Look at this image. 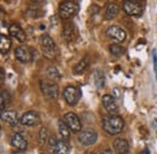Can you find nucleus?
<instances>
[{
	"instance_id": "1",
	"label": "nucleus",
	"mask_w": 157,
	"mask_h": 154,
	"mask_svg": "<svg viewBox=\"0 0 157 154\" xmlns=\"http://www.w3.org/2000/svg\"><path fill=\"white\" fill-rule=\"evenodd\" d=\"M101 128L109 135H117L124 128V120L118 116L108 114L101 119Z\"/></svg>"
},
{
	"instance_id": "2",
	"label": "nucleus",
	"mask_w": 157,
	"mask_h": 154,
	"mask_svg": "<svg viewBox=\"0 0 157 154\" xmlns=\"http://www.w3.org/2000/svg\"><path fill=\"white\" fill-rule=\"evenodd\" d=\"M40 41H41V47H42V52H44V55H45L47 58L56 57L55 55L57 54L58 50H57V45H56V43L52 40V38H51L50 35L45 34V35L41 37Z\"/></svg>"
},
{
	"instance_id": "3",
	"label": "nucleus",
	"mask_w": 157,
	"mask_h": 154,
	"mask_svg": "<svg viewBox=\"0 0 157 154\" xmlns=\"http://www.w3.org/2000/svg\"><path fill=\"white\" fill-rule=\"evenodd\" d=\"M78 12V2L74 1H64L59 5V15L63 19H69L74 17Z\"/></svg>"
},
{
	"instance_id": "4",
	"label": "nucleus",
	"mask_w": 157,
	"mask_h": 154,
	"mask_svg": "<svg viewBox=\"0 0 157 154\" xmlns=\"http://www.w3.org/2000/svg\"><path fill=\"white\" fill-rule=\"evenodd\" d=\"M63 97L65 99V102L69 104V106H76L78 102L80 101V97H81V91L80 89L76 86H73V85H68L64 91H63Z\"/></svg>"
},
{
	"instance_id": "5",
	"label": "nucleus",
	"mask_w": 157,
	"mask_h": 154,
	"mask_svg": "<svg viewBox=\"0 0 157 154\" xmlns=\"http://www.w3.org/2000/svg\"><path fill=\"white\" fill-rule=\"evenodd\" d=\"M40 89L42 95L47 98L56 99L58 97V85L50 80H41L40 81Z\"/></svg>"
},
{
	"instance_id": "6",
	"label": "nucleus",
	"mask_w": 157,
	"mask_h": 154,
	"mask_svg": "<svg viewBox=\"0 0 157 154\" xmlns=\"http://www.w3.org/2000/svg\"><path fill=\"white\" fill-rule=\"evenodd\" d=\"M106 37L117 43H123L126 39H127V33L124 29H122L121 27L118 26H110L106 28V32H105Z\"/></svg>"
},
{
	"instance_id": "7",
	"label": "nucleus",
	"mask_w": 157,
	"mask_h": 154,
	"mask_svg": "<svg viewBox=\"0 0 157 154\" xmlns=\"http://www.w3.org/2000/svg\"><path fill=\"white\" fill-rule=\"evenodd\" d=\"M97 138H98V135L94 130H83L78 134V142L82 146H92L96 143Z\"/></svg>"
},
{
	"instance_id": "8",
	"label": "nucleus",
	"mask_w": 157,
	"mask_h": 154,
	"mask_svg": "<svg viewBox=\"0 0 157 154\" xmlns=\"http://www.w3.org/2000/svg\"><path fill=\"white\" fill-rule=\"evenodd\" d=\"M64 123L68 125V128L74 131V132H81V128H82V124L78 119V116L73 113V112H69L64 116Z\"/></svg>"
},
{
	"instance_id": "9",
	"label": "nucleus",
	"mask_w": 157,
	"mask_h": 154,
	"mask_svg": "<svg viewBox=\"0 0 157 154\" xmlns=\"http://www.w3.org/2000/svg\"><path fill=\"white\" fill-rule=\"evenodd\" d=\"M123 10L129 16L139 17L143 15V5L138 1H124L123 2Z\"/></svg>"
},
{
	"instance_id": "10",
	"label": "nucleus",
	"mask_w": 157,
	"mask_h": 154,
	"mask_svg": "<svg viewBox=\"0 0 157 154\" xmlns=\"http://www.w3.org/2000/svg\"><path fill=\"white\" fill-rule=\"evenodd\" d=\"M78 28L74 23H67L63 28V33H62V37L65 41L68 43H71V41H75L78 38Z\"/></svg>"
},
{
	"instance_id": "11",
	"label": "nucleus",
	"mask_w": 157,
	"mask_h": 154,
	"mask_svg": "<svg viewBox=\"0 0 157 154\" xmlns=\"http://www.w3.org/2000/svg\"><path fill=\"white\" fill-rule=\"evenodd\" d=\"M101 103H103V107L106 109V112H108L109 114L116 116V113H117V111H118V107H117V104H116L115 98L111 96V95H109V94L104 95L103 98H101Z\"/></svg>"
},
{
	"instance_id": "12",
	"label": "nucleus",
	"mask_w": 157,
	"mask_h": 154,
	"mask_svg": "<svg viewBox=\"0 0 157 154\" xmlns=\"http://www.w3.org/2000/svg\"><path fill=\"white\" fill-rule=\"evenodd\" d=\"M1 120L7 123L10 126H17L21 119L18 118V113L16 111H4L1 112Z\"/></svg>"
},
{
	"instance_id": "13",
	"label": "nucleus",
	"mask_w": 157,
	"mask_h": 154,
	"mask_svg": "<svg viewBox=\"0 0 157 154\" xmlns=\"http://www.w3.org/2000/svg\"><path fill=\"white\" fill-rule=\"evenodd\" d=\"M21 124L24 126H35L40 124V116L35 112H27L21 118Z\"/></svg>"
},
{
	"instance_id": "14",
	"label": "nucleus",
	"mask_w": 157,
	"mask_h": 154,
	"mask_svg": "<svg viewBox=\"0 0 157 154\" xmlns=\"http://www.w3.org/2000/svg\"><path fill=\"white\" fill-rule=\"evenodd\" d=\"M129 149L128 142L124 138H116L114 141V152L115 154H127Z\"/></svg>"
},
{
	"instance_id": "15",
	"label": "nucleus",
	"mask_w": 157,
	"mask_h": 154,
	"mask_svg": "<svg viewBox=\"0 0 157 154\" xmlns=\"http://www.w3.org/2000/svg\"><path fill=\"white\" fill-rule=\"evenodd\" d=\"M9 33H10L11 37L16 38L20 43H24L25 41L27 35H25V33L23 32V29L21 28L18 24H11L9 27Z\"/></svg>"
},
{
	"instance_id": "16",
	"label": "nucleus",
	"mask_w": 157,
	"mask_h": 154,
	"mask_svg": "<svg viewBox=\"0 0 157 154\" xmlns=\"http://www.w3.org/2000/svg\"><path fill=\"white\" fill-rule=\"evenodd\" d=\"M15 56H16V58H17L20 62H22V63H27V62H29L30 58H32L30 51H29L25 46H20V47H17V49L15 50Z\"/></svg>"
},
{
	"instance_id": "17",
	"label": "nucleus",
	"mask_w": 157,
	"mask_h": 154,
	"mask_svg": "<svg viewBox=\"0 0 157 154\" xmlns=\"http://www.w3.org/2000/svg\"><path fill=\"white\" fill-rule=\"evenodd\" d=\"M11 144H12L15 148L20 149V151L27 149V146H28L27 141L24 140V137L21 135V134H13V135H12V137H11Z\"/></svg>"
},
{
	"instance_id": "18",
	"label": "nucleus",
	"mask_w": 157,
	"mask_h": 154,
	"mask_svg": "<svg viewBox=\"0 0 157 154\" xmlns=\"http://www.w3.org/2000/svg\"><path fill=\"white\" fill-rule=\"evenodd\" d=\"M118 6L114 2H110L106 5V9H105V19H113L115 18L118 15Z\"/></svg>"
},
{
	"instance_id": "19",
	"label": "nucleus",
	"mask_w": 157,
	"mask_h": 154,
	"mask_svg": "<svg viewBox=\"0 0 157 154\" xmlns=\"http://www.w3.org/2000/svg\"><path fill=\"white\" fill-rule=\"evenodd\" d=\"M11 49V39L4 34L0 35V50L2 55H6Z\"/></svg>"
},
{
	"instance_id": "20",
	"label": "nucleus",
	"mask_w": 157,
	"mask_h": 154,
	"mask_svg": "<svg viewBox=\"0 0 157 154\" xmlns=\"http://www.w3.org/2000/svg\"><path fill=\"white\" fill-rule=\"evenodd\" d=\"M88 61H90L88 56H86L85 58H82L76 66H74L73 72H74L75 74H81V73L87 68V66H88Z\"/></svg>"
},
{
	"instance_id": "21",
	"label": "nucleus",
	"mask_w": 157,
	"mask_h": 154,
	"mask_svg": "<svg viewBox=\"0 0 157 154\" xmlns=\"http://www.w3.org/2000/svg\"><path fill=\"white\" fill-rule=\"evenodd\" d=\"M93 79H94V84L97 85V87L101 89L105 86V78H104V73L100 71H96L93 73Z\"/></svg>"
},
{
	"instance_id": "22",
	"label": "nucleus",
	"mask_w": 157,
	"mask_h": 154,
	"mask_svg": "<svg viewBox=\"0 0 157 154\" xmlns=\"http://www.w3.org/2000/svg\"><path fill=\"white\" fill-rule=\"evenodd\" d=\"M10 102H11V97L9 95V92L1 91V95H0V109H1V112L5 111V108L10 104Z\"/></svg>"
},
{
	"instance_id": "23",
	"label": "nucleus",
	"mask_w": 157,
	"mask_h": 154,
	"mask_svg": "<svg viewBox=\"0 0 157 154\" xmlns=\"http://www.w3.org/2000/svg\"><path fill=\"white\" fill-rule=\"evenodd\" d=\"M55 154H69V147L64 141H58L55 146Z\"/></svg>"
},
{
	"instance_id": "24",
	"label": "nucleus",
	"mask_w": 157,
	"mask_h": 154,
	"mask_svg": "<svg viewBox=\"0 0 157 154\" xmlns=\"http://www.w3.org/2000/svg\"><path fill=\"white\" fill-rule=\"evenodd\" d=\"M58 130H59V134L60 136L64 138V140H68L70 137V134H69V128L68 125L64 123V120H59L58 121Z\"/></svg>"
},
{
	"instance_id": "25",
	"label": "nucleus",
	"mask_w": 157,
	"mask_h": 154,
	"mask_svg": "<svg viewBox=\"0 0 157 154\" xmlns=\"http://www.w3.org/2000/svg\"><path fill=\"white\" fill-rule=\"evenodd\" d=\"M46 75L50 80H55V79H59L60 78V74L57 71L56 67H48L47 71H46Z\"/></svg>"
},
{
	"instance_id": "26",
	"label": "nucleus",
	"mask_w": 157,
	"mask_h": 154,
	"mask_svg": "<svg viewBox=\"0 0 157 154\" xmlns=\"http://www.w3.org/2000/svg\"><path fill=\"white\" fill-rule=\"evenodd\" d=\"M109 50H110V52L114 55V56H116V57H120L122 54H123V47L122 46H120L117 44H111L110 46H109Z\"/></svg>"
},
{
	"instance_id": "27",
	"label": "nucleus",
	"mask_w": 157,
	"mask_h": 154,
	"mask_svg": "<svg viewBox=\"0 0 157 154\" xmlns=\"http://www.w3.org/2000/svg\"><path fill=\"white\" fill-rule=\"evenodd\" d=\"M48 140V130L46 128H41L39 131V141L40 143H46Z\"/></svg>"
},
{
	"instance_id": "28",
	"label": "nucleus",
	"mask_w": 157,
	"mask_h": 154,
	"mask_svg": "<svg viewBox=\"0 0 157 154\" xmlns=\"http://www.w3.org/2000/svg\"><path fill=\"white\" fill-rule=\"evenodd\" d=\"M152 61H154V71H155V74H156V79H157V51L156 50H152Z\"/></svg>"
},
{
	"instance_id": "29",
	"label": "nucleus",
	"mask_w": 157,
	"mask_h": 154,
	"mask_svg": "<svg viewBox=\"0 0 157 154\" xmlns=\"http://www.w3.org/2000/svg\"><path fill=\"white\" fill-rule=\"evenodd\" d=\"M100 154H113V151H111L110 148H104Z\"/></svg>"
},
{
	"instance_id": "30",
	"label": "nucleus",
	"mask_w": 157,
	"mask_h": 154,
	"mask_svg": "<svg viewBox=\"0 0 157 154\" xmlns=\"http://www.w3.org/2000/svg\"><path fill=\"white\" fill-rule=\"evenodd\" d=\"M4 83V69L1 68V84Z\"/></svg>"
},
{
	"instance_id": "31",
	"label": "nucleus",
	"mask_w": 157,
	"mask_h": 154,
	"mask_svg": "<svg viewBox=\"0 0 157 154\" xmlns=\"http://www.w3.org/2000/svg\"><path fill=\"white\" fill-rule=\"evenodd\" d=\"M85 154H94V153H93V152H86Z\"/></svg>"
},
{
	"instance_id": "32",
	"label": "nucleus",
	"mask_w": 157,
	"mask_h": 154,
	"mask_svg": "<svg viewBox=\"0 0 157 154\" xmlns=\"http://www.w3.org/2000/svg\"><path fill=\"white\" fill-rule=\"evenodd\" d=\"M44 154H45V153H44Z\"/></svg>"
}]
</instances>
